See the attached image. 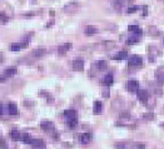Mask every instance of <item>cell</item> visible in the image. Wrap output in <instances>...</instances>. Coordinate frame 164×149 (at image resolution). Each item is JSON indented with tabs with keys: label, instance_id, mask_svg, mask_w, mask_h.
<instances>
[{
	"label": "cell",
	"instance_id": "1",
	"mask_svg": "<svg viewBox=\"0 0 164 149\" xmlns=\"http://www.w3.org/2000/svg\"><path fill=\"white\" fill-rule=\"evenodd\" d=\"M128 64L130 65V67H140V65L143 64V59L139 55H133V56L129 58Z\"/></svg>",
	"mask_w": 164,
	"mask_h": 149
},
{
	"label": "cell",
	"instance_id": "2",
	"mask_svg": "<svg viewBox=\"0 0 164 149\" xmlns=\"http://www.w3.org/2000/svg\"><path fill=\"white\" fill-rule=\"evenodd\" d=\"M30 145L33 147V149H45V143L42 139H31Z\"/></svg>",
	"mask_w": 164,
	"mask_h": 149
},
{
	"label": "cell",
	"instance_id": "3",
	"mask_svg": "<svg viewBox=\"0 0 164 149\" xmlns=\"http://www.w3.org/2000/svg\"><path fill=\"white\" fill-rule=\"evenodd\" d=\"M78 9V4L74 3V2H71V3H68V4H65L64 6V11L65 13H68V14H73V13H75Z\"/></svg>",
	"mask_w": 164,
	"mask_h": 149
},
{
	"label": "cell",
	"instance_id": "4",
	"mask_svg": "<svg viewBox=\"0 0 164 149\" xmlns=\"http://www.w3.org/2000/svg\"><path fill=\"white\" fill-rule=\"evenodd\" d=\"M127 88H128L129 92H138V90H139V81L134 80V79L129 80L128 84H127Z\"/></svg>",
	"mask_w": 164,
	"mask_h": 149
},
{
	"label": "cell",
	"instance_id": "5",
	"mask_svg": "<svg viewBox=\"0 0 164 149\" xmlns=\"http://www.w3.org/2000/svg\"><path fill=\"white\" fill-rule=\"evenodd\" d=\"M137 95H138V99L142 103H147V100H148V92L144 89H139L137 92Z\"/></svg>",
	"mask_w": 164,
	"mask_h": 149
},
{
	"label": "cell",
	"instance_id": "6",
	"mask_svg": "<svg viewBox=\"0 0 164 149\" xmlns=\"http://www.w3.org/2000/svg\"><path fill=\"white\" fill-rule=\"evenodd\" d=\"M40 127H42V129L43 130H45V132H53L54 130V123H52V122H49V120H44V122H42V124H40Z\"/></svg>",
	"mask_w": 164,
	"mask_h": 149
},
{
	"label": "cell",
	"instance_id": "7",
	"mask_svg": "<svg viewBox=\"0 0 164 149\" xmlns=\"http://www.w3.org/2000/svg\"><path fill=\"white\" fill-rule=\"evenodd\" d=\"M73 69H74L75 71H81L84 69V62L81 59H77L73 62Z\"/></svg>",
	"mask_w": 164,
	"mask_h": 149
},
{
	"label": "cell",
	"instance_id": "8",
	"mask_svg": "<svg viewBox=\"0 0 164 149\" xmlns=\"http://www.w3.org/2000/svg\"><path fill=\"white\" fill-rule=\"evenodd\" d=\"M23 48H28V43H14L10 45V50L11 52H19Z\"/></svg>",
	"mask_w": 164,
	"mask_h": 149
},
{
	"label": "cell",
	"instance_id": "9",
	"mask_svg": "<svg viewBox=\"0 0 164 149\" xmlns=\"http://www.w3.org/2000/svg\"><path fill=\"white\" fill-rule=\"evenodd\" d=\"M64 115L67 120H71V119H77V112L74 109H67L64 112Z\"/></svg>",
	"mask_w": 164,
	"mask_h": 149
},
{
	"label": "cell",
	"instance_id": "10",
	"mask_svg": "<svg viewBox=\"0 0 164 149\" xmlns=\"http://www.w3.org/2000/svg\"><path fill=\"white\" fill-rule=\"evenodd\" d=\"M70 49H71V43H64V44L59 45L58 53H59V54H65L68 50H70Z\"/></svg>",
	"mask_w": 164,
	"mask_h": 149
},
{
	"label": "cell",
	"instance_id": "11",
	"mask_svg": "<svg viewBox=\"0 0 164 149\" xmlns=\"http://www.w3.org/2000/svg\"><path fill=\"white\" fill-rule=\"evenodd\" d=\"M125 2H127V0H112V3H113V6L115 8V9H117L118 11H119V10L121 9L123 6L125 5Z\"/></svg>",
	"mask_w": 164,
	"mask_h": 149
},
{
	"label": "cell",
	"instance_id": "12",
	"mask_svg": "<svg viewBox=\"0 0 164 149\" xmlns=\"http://www.w3.org/2000/svg\"><path fill=\"white\" fill-rule=\"evenodd\" d=\"M114 81V78H113V74H106L103 79V84L106 85V87H110Z\"/></svg>",
	"mask_w": 164,
	"mask_h": 149
},
{
	"label": "cell",
	"instance_id": "13",
	"mask_svg": "<svg viewBox=\"0 0 164 149\" xmlns=\"http://www.w3.org/2000/svg\"><path fill=\"white\" fill-rule=\"evenodd\" d=\"M18 73V70H16V68H8L4 70V78H10L13 75H15V74Z\"/></svg>",
	"mask_w": 164,
	"mask_h": 149
},
{
	"label": "cell",
	"instance_id": "14",
	"mask_svg": "<svg viewBox=\"0 0 164 149\" xmlns=\"http://www.w3.org/2000/svg\"><path fill=\"white\" fill-rule=\"evenodd\" d=\"M92 139H93V135L90 133H84L83 135H81V138H80V140H81V143H83V144L90 143V142H92Z\"/></svg>",
	"mask_w": 164,
	"mask_h": 149
},
{
	"label": "cell",
	"instance_id": "15",
	"mask_svg": "<svg viewBox=\"0 0 164 149\" xmlns=\"http://www.w3.org/2000/svg\"><path fill=\"white\" fill-rule=\"evenodd\" d=\"M95 67H96V69H99V70H105L106 68H108V63H106L105 60H98L95 63Z\"/></svg>",
	"mask_w": 164,
	"mask_h": 149
},
{
	"label": "cell",
	"instance_id": "16",
	"mask_svg": "<svg viewBox=\"0 0 164 149\" xmlns=\"http://www.w3.org/2000/svg\"><path fill=\"white\" fill-rule=\"evenodd\" d=\"M84 33H85L87 35H94V34H96V33H98V29L95 27H93V25H88L85 28Z\"/></svg>",
	"mask_w": 164,
	"mask_h": 149
},
{
	"label": "cell",
	"instance_id": "17",
	"mask_svg": "<svg viewBox=\"0 0 164 149\" xmlns=\"http://www.w3.org/2000/svg\"><path fill=\"white\" fill-rule=\"evenodd\" d=\"M10 138L13 139V140H15V142H18V140H21V134H20V132H18V130H11L10 132Z\"/></svg>",
	"mask_w": 164,
	"mask_h": 149
},
{
	"label": "cell",
	"instance_id": "18",
	"mask_svg": "<svg viewBox=\"0 0 164 149\" xmlns=\"http://www.w3.org/2000/svg\"><path fill=\"white\" fill-rule=\"evenodd\" d=\"M128 58V53L127 52H119L115 56H113V59L114 60H124Z\"/></svg>",
	"mask_w": 164,
	"mask_h": 149
},
{
	"label": "cell",
	"instance_id": "19",
	"mask_svg": "<svg viewBox=\"0 0 164 149\" xmlns=\"http://www.w3.org/2000/svg\"><path fill=\"white\" fill-rule=\"evenodd\" d=\"M45 54H46L45 49H35V50H33V53H31L33 56H36V58L43 56V55H45Z\"/></svg>",
	"mask_w": 164,
	"mask_h": 149
},
{
	"label": "cell",
	"instance_id": "20",
	"mask_svg": "<svg viewBox=\"0 0 164 149\" xmlns=\"http://www.w3.org/2000/svg\"><path fill=\"white\" fill-rule=\"evenodd\" d=\"M157 79L160 81V83H164V68H160L157 70Z\"/></svg>",
	"mask_w": 164,
	"mask_h": 149
},
{
	"label": "cell",
	"instance_id": "21",
	"mask_svg": "<svg viewBox=\"0 0 164 149\" xmlns=\"http://www.w3.org/2000/svg\"><path fill=\"white\" fill-rule=\"evenodd\" d=\"M93 112H94V113H100V112H102V102L96 100V102L94 103V105H93Z\"/></svg>",
	"mask_w": 164,
	"mask_h": 149
},
{
	"label": "cell",
	"instance_id": "22",
	"mask_svg": "<svg viewBox=\"0 0 164 149\" xmlns=\"http://www.w3.org/2000/svg\"><path fill=\"white\" fill-rule=\"evenodd\" d=\"M9 114L10 115H16L18 114V108H16V105L15 104H9Z\"/></svg>",
	"mask_w": 164,
	"mask_h": 149
},
{
	"label": "cell",
	"instance_id": "23",
	"mask_svg": "<svg viewBox=\"0 0 164 149\" xmlns=\"http://www.w3.org/2000/svg\"><path fill=\"white\" fill-rule=\"evenodd\" d=\"M140 40V38L137 36V35H132V36H129L128 40H127V43L128 44H134V43H138V41Z\"/></svg>",
	"mask_w": 164,
	"mask_h": 149
},
{
	"label": "cell",
	"instance_id": "24",
	"mask_svg": "<svg viewBox=\"0 0 164 149\" xmlns=\"http://www.w3.org/2000/svg\"><path fill=\"white\" fill-rule=\"evenodd\" d=\"M128 143H115L114 144V148L115 149H130V147H128Z\"/></svg>",
	"mask_w": 164,
	"mask_h": 149
},
{
	"label": "cell",
	"instance_id": "25",
	"mask_svg": "<svg viewBox=\"0 0 164 149\" xmlns=\"http://www.w3.org/2000/svg\"><path fill=\"white\" fill-rule=\"evenodd\" d=\"M21 140L24 143H27V144H30L31 142V138H30V134L25 133V134H21Z\"/></svg>",
	"mask_w": 164,
	"mask_h": 149
},
{
	"label": "cell",
	"instance_id": "26",
	"mask_svg": "<svg viewBox=\"0 0 164 149\" xmlns=\"http://www.w3.org/2000/svg\"><path fill=\"white\" fill-rule=\"evenodd\" d=\"M68 124H69V127L73 129V128H75V125L78 124V120H77V119H71V120H68Z\"/></svg>",
	"mask_w": 164,
	"mask_h": 149
},
{
	"label": "cell",
	"instance_id": "27",
	"mask_svg": "<svg viewBox=\"0 0 164 149\" xmlns=\"http://www.w3.org/2000/svg\"><path fill=\"white\" fill-rule=\"evenodd\" d=\"M145 148L147 147H145L144 143H135L134 147H133V149H145Z\"/></svg>",
	"mask_w": 164,
	"mask_h": 149
},
{
	"label": "cell",
	"instance_id": "28",
	"mask_svg": "<svg viewBox=\"0 0 164 149\" xmlns=\"http://www.w3.org/2000/svg\"><path fill=\"white\" fill-rule=\"evenodd\" d=\"M139 9V6H137V5H134V6H132V8H128V9H127V13H134V11H137Z\"/></svg>",
	"mask_w": 164,
	"mask_h": 149
},
{
	"label": "cell",
	"instance_id": "29",
	"mask_svg": "<svg viewBox=\"0 0 164 149\" xmlns=\"http://www.w3.org/2000/svg\"><path fill=\"white\" fill-rule=\"evenodd\" d=\"M8 20H9V18H8L5 14H2V13H0V21H2V23H6Z\"/></svg>",
	"mask_w": 164,
	"mask_h": 149
},
{
	"label": "cell",
	"instance_id": "30",
	"mask_svg": "<svg viewBox=\"0 0 164 149\" xmlns=\"http://www.w3.org/2000/svg\"><path fill=\"white\" fill-rule=\"evenodd\" d=\"M139 29V27L138 25H129V28H128V30L129 31H137Z\"/></svg>",
	"mask_w": 164,
	"mask_h": 149
},
{
	"label": "cell",
	"instance_id": "31",
	"mask_svg": "<svg viewBox=\"0 0 164 149\" xmlns=\"http://www.w3.org/2000/svg\"><path fill=\"white\" fill-rule=\"evenodd\" d=\"M0 149H8V144L4 142V140L2 142V144H0Z\"/></svg>",
	"mask_w": 164,
	"mask_h": 149
},
{
	"label": "cell",
	"instance_id": "32",
	"mask_svg": "<svg viewBox=\"0 0 164 149\" xmlns=\"http://www.w3.org/2000/svg\"><path fill=\"white\" fill-rule=\"evenodd\" d=\"M152 115H153V114H144V118H145V119H147V118H149V119H152V118H153V117H152Z\"/></svg>",
	"mask_w": 164,
	"mask_h": 149
},
{
	"label": "cell",
	"instance_id": "33",
	"mask_svg": "<svg viewBox=\"0 0 164 149\" xmlns=\"http://www.w3.org/2000/svg\"><path fill=\"white\" fill-rule=\"evenodd\" d=\"M3 112H4V108H3V105H2V104H0V115H2V114H3Z\"/></svg>",
	"mask_w": 164,
	"mask_h": 149
},
{
	"label": "cell",
	"instance_id": "34",
	"mask_svg": "<svg viewBox=\"0 0 164 149\" xmlns=\"http://www.w3.org/2000/svg\"><path fill=\"white\" fill-rule=\"evenodd\" d=\"M3 60H4V55H3L2 53H0V63H2Z\"/></svg>",
	"mask_w": 164,
	"mask_h": 149
}]
</instances>
